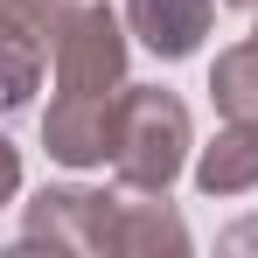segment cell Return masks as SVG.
I'll return each mask as SVG.
<instances>
[{
  "label": "cell",
  "mask_w": 258,
  "mask_h": 258,
  "mask_svg": "<svg viewBox=\"0 0 258 258\" xmlns=\"http://www.w3.org/2000/svg\"><path fill=\"white\" fill-rule=\"evenodd\" d=\"M63 7L70 0H0V112H21L42 91Z\"/></svg>",
  "instance_id": "277c9868"
},
{
  "label": "cell",
  "mask_w": 258,
  "mask_h": 258,
  "mask_svg": "<svg viewBox=\"0 0 258 258\" xmlns=\"http://www.w3.org/2000/svg\"><path fill=\"white\" fill-rule=\"evenodd\" d=\"M188 147H196V126H188V105L161 84H126L119 105H112V161L105 168L119 174V188H174V174L188 168Z\"/></svg>",
  "instance_id": "6da1fadb"
},
{
  "label": "cell",
  "mask_w": 258,
  "mask_h": 258,
  "mask_svg": "<svg viewBox=\"0 0 258 258\" xmlns=\"http://www.w3.org/2000/svg\"><path fill=\"white\" fill-rule=\"evenodd\" d=\"M188 251V223L174 216L168 188H112V258H154Z\"/></svg>",
  "instance_id": "5b68a950"
},
{
  "label": "cell",
  "mask_w": 258,
  "mask_h": 258,
  "mask_svg": "<svg viewBox=\"0 0 258 258\" xmlns=\"http://www.w3.org/2000/svg\"><path fill=\"white\" fill-rule=\"evenodd\" d=\"M14 196H21V147L0 140V203H14Z\"/></svg>",
  "instance_id": "30bf717a"
},
{
  "label": "cell",
  "mask_w": 258,
  "mask_h": 258,
  "mask_svg": "<svg viewBox=\"0 0 258 258\" xmlns=\"http://www.w3.org/2000/svg\"><path fill=\"white\" fill-rule=\"evenodd\" d=\"M14 251H77V258L112 251V188H77V181L42 188L21 216Z\"/></svg>",
  "instance_id": "3957f363"
},
{
  "label": "cell",
  "mask_w": 258,
  "mask_h": 258,
  "mask_svg": "<svg viewBox=\"0 0 258 258\" xmlns=\"http://www.w3.org/2000/svg\"><path fill=\"white\" fill-rule=\"evenodd\" d=\"M230 7H258V0H230Z\"/></svg>",
  "instance_id": "7c38bea8"
},
{
  "label": "cell",
  "mask_w": 258,
  "mask_h": 258,
  "mask_svg": "<svg viewBox=\"0 0 258 258\" xmlns=\"http://www.w3.org/2000/svg\"><path fill=\"white\" fill-rule=\"evenodd\" d=\"M210 21H216V0H126V28L154 49L161 63L196 56L203 35H210Z\"/></svg>",
  "instance_id": "52a82bcc"
},
{
  "label": "cell",
  "mask_w": 258,
  "mask_h": 258,
  "mask_svg": "<svg viewBox=\"0 0 258 258\" xmlns=\"http://www.w3.org/2000/svg\"><path fill=\"white\" fill-rule=\"evenodd\" d=\"M196 188L203 196H251L258 188V119L216 126V140L196 154Z\"/></svg>",
  "instance_id": "ba28073f"
},
{
  "label": "cell",
  "mask_w": 258,
  "mask_h": 258,
  "mask_svg": "<svg viewBox=\"0 0 258 258\" xmlns=\"http://www.w3.org/2000/svg\"><path fill=\"white\" fill-rule=\"evenodd\" d=\"M112 105L119 98H49L42 147L63 168H105L112 161Z\"/></svg>",
  "instance_id": "8992f818"
},
{
  "label": "cell",
  "mask_w": 258,
  "mask_h": 258,
  "mask_svg": "<svg viewBox=\"0 0 258 258\" xmlns=\"http://www.w3.org/2000/svg\"><path fill=\"white\" fill-rule=\"evenodd\" d=\"M210 98L223 119H258V7H251V35L210 63Z\"/></svg>",
  "instance_id": "9c48e42d"
},
{
  "label": "cell",
  "mask_w": 258,
  "mask_h": 258,
  "mask_svg": "<svg viewBox=\"0 0 258 258\" xmlns=\"http://www.w3.org/2000/svg\"><path fill=\"white\" fill-rule=\"evenodd\" d=\"M258 244V223H237V230H223V251H251Z\"/></svg>",
  "instance_id": "8fae6325"
},
{
  "label": "cell",
  "mask_w": 258,
  "mask_h": 258,
  "mask_svg": "<svg viewBox=\"0 0 258 258\" xmlns=\"http://www.w3.org/2000/svg\"><path fill=\"white\" fill-rule=\"evenodd\" d=\"M56 98H119L126 91V21L98 0H70L56 21Z\"/></svg>",
  "instance_id": "7a4b0ae2"
}]
</instances>
